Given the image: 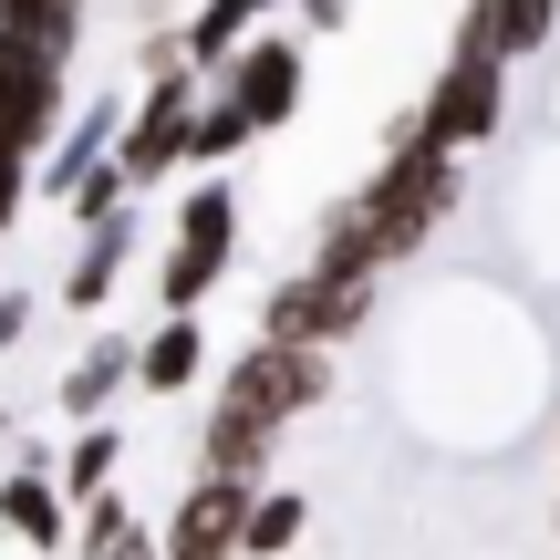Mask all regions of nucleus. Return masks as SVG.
I'll return each instance as SVG.
<instances>
[{
	"instance_id": "9b49d317",
	"label": "nucleus",
	"mask_w": 560,
	"mask_h": 560,
	"mask_svg": "<svg viewBox=\"0 0 560 560\" xmlns=\"http://www.w3.org/2000/svg\"><path fill=\"white\" fill-rule=\"evenodd\" d=\"M0 529H11L32 560H62V550H73V499H62L52 457H21L11 478H0Z\"/></svg>"
},
{
	"instance_id": "f03ea898",
	"label": "nucleus",
	"mask_w": 560,
	"mask_h": 560,
	"mask_svg": "<svg viewBox=\"0 0 560 560\" xmlns=\"http://www.w3.org/2000/svg\"><path fill=\"white\" fill-rule=\"evenodd\" d=\"M353 198H363V229H374V260L395 270V260H416V249L467 208V156L425 145L416 104H405V115H384V166L353 187Z\"/></svg>"
},
{
	"instance_id": "2eb2a0df",
	"label": "nucleus",
	"mask_w": 560,
	"mask_h": 560,
	"mask_svg": "<svg viewBox=\"0 0 560 560\" xmlns=\"http://www.w3.org/2000/svg\"><path fill=\"white\" fill-rule=\"evenodd\" d=\"M229 260H240V240H166V260H156V312H208V291L229 280Z\"/></svg>"
},
{
	"instance_id": "39448f33",
	"label": "nucleus",
	"mask_w": 560,
	"mask_h": 560,
	"mask_svg": "<svg viewBox=\"0 0 560 560\" xmlns=\"http://www.w3.org/2000/svg\"><path fill=\"white\" fill-rule=\"evenodd\" d=\"M374 291H384V280H353V270H312V260H301L260 301V332L270 342H322V353H332V342H353L363 322H374Z\"/></svg>"
},
{
	"instance_id": "6ab92c4d",
	"label": "nucleus",
	"mask_w": 560,
	"mask_h": 560,
	"mask_svg": "<svg viewBox=\"0 0 560 560\" xmlns=\"http://www.w3.org/2000/svg\"><path fill=\"white\" fill-rule=\"evenodd\" d=\"M145 540H156V529L136 520L125 488H94V499L73 509V550H83V560H125V550H145Z\"/></svg>"
},
{
	"instance_id": "4468645a",
	"label": "nucleus",
	"mask_w": 560,
	"mask_h": 560,
	"mask_svg": "<svg viewBox=\"0 0 560 560\" xmlns=\"http://www.w3.org/2000/svg\"><path fill=\"white\" fill-rule=\"evenodd\" d=\"M208 363H219V353H208V322L198 312H156L136 332V395H187Z\"/></svg>"
},
{
	"instance_id": "9d476101",
	"label": "nucleus",
	"mask_w": 560,
	"mask_h": 560,
	"mask_svg": "<svg viewBox=\"0 0 560 560\" xmlns=\"http://www.w3.org/2000/svg\"><path fill=\"white\" fill-rule=\"evenodd\" d=\"M125 270H136V208H104V219H83L73 260H62V312H104V301L125 291Z\"/></svg>"
},
{
	"instance_id": "0eeeda50",
	"label": "nucleus",
	"mask_w": 560,
	"mask_h": 560,
	"mask_svg": "<svg viewBox=\"0 0 560 560\" xmlns=\"http://www.w3.org/2000/svg\"><path fill=\"white\" fill-rule=\"evenodd\" d=\"M208 83H219L260 136H280V125H301V94H312V42H301V32H249Z\"/></svg>"
},
{
	"instance_id": "f257e3e1",
	"label": "nucleus",
	"mask_w": 560,
	"mask_h": 560,
	"mask_svg": "<svg viewBox=\"0 0 560 560\" xmlns=\"http://www.w3.org/2000/svg\"><path fill=\"white\" fill-rule=\"evenodd\" d=\"M332 395V353L322 342H240V353L219 363V405H208L198 425V467H219V478H270V446L291 416H312V405Z\"/></svg>"
},
{
	"instance_id": "393cba45",
	"label": "nucleus",
	"mask_w": 560,
	"mask_h": 560,
	"mask_svg": "<svg viewBox=\"0 0 560 560\" xmlns=\"http://www.w3.org/2000/svg\"><path fill=\"white\" fill-rule=\"evenodd\" d=\"M21 332H32V291H0V353H11Z\"/></svg>"
},
{
	"instance_id": "c85d7f7f",
	"label": "nucleus",
	"mask_w": 560,
	"mask_h": 560,
	"mask_svg": "<svg viewBox=\"0 0 560 560\" xmlns=\"http://www.w3.org/2000/svg\"><path fill=\"white\" fill-rule=\"evenodd\" d=\"M0 446H11V416H0Z\"/></svg>"
},
{
	"instance_id": "6e6552de",
	"label": "nucleus",
	"mask_w": 560,
	"mask_h": 560,
	"mask_svg": "<svg viewBox=\"0 0 560 560\" xmlns=\"http://www.w3.org/2000/svg\"><path fill=\"white\" fill-rule=\"evenodd\" d=\"M260 488H270V478H260ZM260 488L198 467L187 499L166 509V529H156V560H240V529H249V499H260Z\"/></svg>"
},
{
	"instance_id": "20e7f679",
	"label": "nucleus",
	"mask_w": 560,
	"mask_h": 560,
	"mask_svg": "<svg viewBox=\"0 0 560 560\" xmlns=\"http://www.w3.org/2000/svg\"><path fill=\"white\" fill-rule=\"evenodd\" d=\"M198 94H208L198 62L136 73V104H125V136H115V166L136 177V198H145V187H166V177L187 166V115H198Z\"/></svg>"
},
{
	"instance_id": "4be33fe9",
	"label": "nucleus",
	"mask_w": 560,
	"mask_h": 560,
	"mask_svg": "<svg viewBox=\"0 0 560 560\" xmlns=\"http://www.w3.org/2000/svg\"><path fill=\"white\" fill-rule=\"evenodd\" d=\"M0 32H21V42H42V52L73 62V42H83V0H0Z\"/></svg>"
},
{
	"instance_id": "b1692460",
	"label": "nucleus",
	"mask_w": 560,
	"mask_h": 560,
	"mask_svg": "<svg viewBox=\"0 0 560 560\" xmlns=\"http://www.w3.org/2000/svg\"><path fill=\"white\" fill-rule=\"evenodd\" d=\"M21 208H32V156H0V240L21 229Z\"/></svg>"
},
{
	"instance_id": "1a4fd4ad",
	"label": "nucleus",
	"mask_w": 560,
	"mask_h": 560,
	"mask_svg": "<svg viewBox=\"0 0 560 560\" xmlns=\"http://www.w3.org/2000/svg\"><path fill=\"white\" fill-rule=\"evenodd\" d=\"M115 136H125V94H83L73 115L52 125V145L32 156V198H42V208H62L104 156H115Z\"/></svg>"
},
{
	"instance_id": "423d86ee",
	"label": "nucleus",
	"mask_w": 560,
	"mask_h": 560,
	"mask_svg": "<svg viewBox=\"0 0 560 560\" xmlns=\"http://www.w3.org/2000/svg\"><path fill=\"white\" fill-rule=\"evenodd\" d=\"M62 115H73V62L0 32V156H42Z\"/></svg>"
},
{
	"instance_id": "412c9836",
	"label": "nucleus",
	"mask_w": 560,
	"mask_h": 560,
	"mask_svg": "<svg viewBox=\"0 0 560 560\" xmlns=\"http://www.w3.org/2000/svg\"><path fill=\"white\" fill-rule=\"evenodd\" d=\"M301 529H312V499L301 488H260L249 499V529H240V560H291Z\"/></svg>"
},
{
	"instance_id": "aec40b11",
	"label": "nucleus",
	"mask_w": 560,
	"mask_h": 560,
	"mask_svg": "<svg viewBox=\"0 0 560 560\" xmlns=\"http://www.w3.org/2000/svg\"><path fill=\"white\" fill-rule=\"evenodd\" d=\"M312 270L384 280V260H374V229H363V198H332V208H322V229H312Z\"/></svg>"
},
{
	"instance_id": "f3484780",
	"label": "nucleus",
	"mask_w": 560,
	"mask_h": 560,
	"mask_svg": "<svg viewBox=\"0 0 560 560\" xmlns=\"http://www.w3.org/2000/svg\"><path fill=\"white\" fill-rule=\"evenodd\" d=\"M52 478H62V499H73V509L94 499V488H115V478H125V425H115V416H83Z\"/></svg>"
},
{
	"instance_id": "dca6fc26",
	"label": "nucleus",
	"mask_w": 560,
	"mask_h": 560,
	"mask_svg": "<svg viewBox=\"0 0 560 560\" xmlns=\"http://www.w3.org/2000/svg\"><path fill=\"white\" fill-rule=\"evenodd\" d=\"M270 11H280V0H198V11H187V21H177V52H187V62H198V73H219V62H229V52H240V42H249V32H260V21H270Z\"/></svg>"
},
{
	"instance_id": "a211bd4d",
	"label": "nucleus",
	"mask_w": 560,
	"mask_h": 560,
	"mask_svg": "<svg viewBox=\"0 0 560 560\" xmlns=\"http://www.w3.org/2000/svg\"><path fill=\"white\" fill-rule=\"evenodd\" d=\"M249 145H260V125H249L240 104L208 83V94H198V115H187V166H198V177H219V166H229V156H249Z\"/></svg>"
},
{
	"instance_id": "f8f14e48",
	"label": "nucleus",
	"mask_w": 560,
	"mask_h": 560,
	"mask_svg": "<svg viewBox=\"0 0 560 560\" xmlns=\"http://www.w3.org/2000/svg\"><path fill=\"white\" fill-rule=\"evenodd\" d=\"M550 42H560V0H467V11H457V52L540 62Z\"/></svg>"
},
{
	"instance_id": "5701e85b",
	"label": "nucleus",
	"mask_w": 560,
	"mask_h": 560,
	"mask_svg": "<svg viewBox=\"0 0 560 560\" xmlns=\"http://www.w3.org/2000/svg\"><path fill=\"white\" fill-rule=\"evenodd\" d=\"M104 208H136V177H125V166H115V156H104V166H94V177H83V187H73V198H62V219H73V229H83V219H104Z\"/></svg>"
},
{
	"instance_id": "cd10ccee",
	"label": "nucleus",
	"mask_w": 560,
	"mask_h": 560,
	"mask_svg": "<svg viewBox=\"0 0 560 560\" xmlns=\"http://www.w3.org/2000/svg\"><path fill=\"white\" fill-rule=\"evenodd\" d=\"M550 560H560V520H550Z\"/></svg>"
},
{
	"instance_id": "a878e982",
	"label": "nucleus",
	"mask_w": 560,
	"mask_h": 560,
	"mask_svg": "<svg viewBox=\"0 0 560 560\" xmlns=\"http://www.w3.org/2000/svg\"><path fill=\"white\" fill-rule=\"evenodd\" d=\"M353 21V0H301V32H342Z\"/></svg>"
},
{
	"instance_id": "7ed1b4c3",
	"label": "nucleus",
	"mask_w": 560,
	"mask_h": 560,
	"mask_svg": "<svg viewBox=\"0 0 560 560\" xmlns=\"http://www.w3.org/2000/svg\"><path fill=\"white\" fill-rule=\"evenodd\" d=\"M499 125H509V62L446 42L436 83H425V104H416V136L446 145V156H478V145H499Z\"/></svg>"
},
{
	"instance_id": "ddd939ff",
	"label": "nucleus",
	"mask_w": 560,
	"mask_h": 560,
	"mask_svg": "<svg viewBox=\"0 0 560 560\" xmlns=\"http://www.w3.org/2000/svg\"><path fill=\"white\" fill-rule=\"evenodd\" d=\"M136 384V332H94L73 363H62V384H52V416L62 425H83V416H115V395Z\"/></svg>"
},
{
	"instance_id": "c756f323",
	"label": "nucleus",
	"mask_w": 560,
	"mask_h": 560,
	"mask_svg": "<svg viewBox=\"0 0 560 560\" xmlns=\"http://www.w3.org/2000/svg\"><path fill=\"white\" fill-rule=\"evenodd\" d=\"M83 11H94V0H83Z\"/></svg>"
},
{
	"instance_id": "bb28decb",
	"label": "nucleus",
	"mask_w": 560,
	"mask_h": 560,
	"mask_svg": "<svg viewBox=\"0 0 560 560\" xmlns=\"http://www.w3.org/2000/svg\"><path fill=\"white\" fill-rule=\"evenodd\" d=\"M125 560H156V540H145V550H125Z\"/></svg>"
}]
</instances>
